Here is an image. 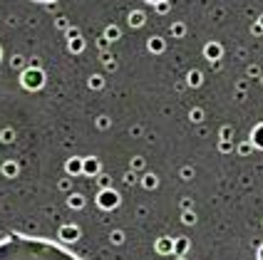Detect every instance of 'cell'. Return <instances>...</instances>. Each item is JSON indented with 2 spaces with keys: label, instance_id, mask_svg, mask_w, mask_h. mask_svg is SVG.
Masks as SVG:
<instances>
[{
  "label": "cell",
  "instance_id": "1",
  "mask_svg": "<svg viewBox=\"0 0 263 260\" xmlns=\"http://www.w3.org/2000/svg\"><path fill=\"white\" fill-rule=\"evenodd\" d=\"M0 260H80L72 251L47 238L10 233L0 241Z\"/></svg>",
  "mask_w": 263,
  "mask_h": 260
},
{
  "label": "cell",
  "instance_id": "2",
  "mask_svg": "<svg viewBox=\"0 0 263 260\" xmlns=\"http://www.w3.org/2000/svg\"><path fill=\"white\" fill-rule=\"evenodd\" d=\"M20 82H22V87H25V89L35 92V89H40V87L45 84V74H42V69H40V67H30V69H25V72H22Z\"/></svg>",
  "mask_w": 263,
  "mask_h": 260
},
{
  "label": "cell",
  "instance_id": "3",
  "mask_svg": "<svg viewBox=\"0 0 263 260\" xmlns=\"http://www.w3.org/2000/svg\"><path fill=\"white\" fill-rule=\"evenodd\" d=\"M97 203H99L102 208H107V211H109V208H114V206L119 203V196H117L112 189H104V191L97 196Z\"/></svg>",
  "mask_w": 263,
  "mask_h": 260
},
{
  "label": "cell",
  "instance_id": "4",
  "mask_svg": "<svg viewBox=\"0 0 263 260\" xmlns=\"http://www.w3.org/2000/svg\"><path fill=\"white\" fill-rule=\"evenodd\" d=\"M82 171H85V174H89V176L99 174V161H97L94 156H89V159H82Z\"/></svg>",
  "mask_w": 263,
  "mask_h": 260
},
{
  "label": "cell",
  "instance_id": "5",
  "mask_svg": "<svg viewBox=\"0 0 263 260\" xmlns=\"http://www.w3.org/2000/svg\"><path fill=\"white\" fill-rule=\"evenodd\" d=\"M204 52H206V57H209V60H219V55H221V47H219L216 42H211V45H206V50H204Z\"/></svg>",
  "mask_w": 263,
  "mask_h": 260
},
{
  "label": "cell",
  "instance_id": "6",
  "mask_svg": "<svg viewBox=\"0 0 263 260\" xmlns=\"http://www.w3.org/2000/svg\"><path fill=\"white\" fill-rule=\"evenodd\" d=\"M251 141H254V146L263 149V124H259V127L254 129V136H251Z\"/></svg>",
  "mask_w": 263,
  "mask_h": 260
},
{
  "label": "cell",
  "instance_id": "7",
  "mask_svg": "<svg viewBox=\"0 0 263 260\" xmlns=\"http://www.w3.org/2000/svg\"><path fill=\"white\" fill-rule=\"evenodd\" d=\"M82 171V159H70L67 161V174H80Z\"/></svg>",
  "mask_w": 263,
  "mask_h": 260
},
{
  "label": "cell",
  "instance_id": "8",
  "mask_svg": "<svg viewBox=\"0 0 263 260\" xmlns=\"http://www.w3.org/2000/svg\"><path fill=\"white\" fill-rule=\"evenodd\" d=\"M149 50H152V52H162V50H164V40H159V37L149 40Z\"/></svg>",
  "mask_w": 263,
  "mask_h": 260
},
{
  "label": "cell",
  "instance_id": "9",
  "mask_svg": "<svg viewBox=\"0 0 263 260\" xmlns=\"http://www.w3.org/2000/svg\"><path fill=\"white\" fill-rule=\"evenodd\" d=\"M60 236H62V238H67V241H70V238H77V228H72V226H65V228L60 231Z\"/></svg>",
  "mask_w": 263,
  "mask_h": 260
},
{
  "label": "cell",
  "instance_id": "10",
  "mask_svg": "<svg viewBox=\"0 0 263 260\" xmlns=\"http://www.w3.org/2000/svg\"><path fill=\"white\" fill-rule=\"evenodd\" d=\"M129 22H132L134 27H139V25H144V15H142V12H132V15H129Z\"/></svg>",
  "mask_w": 263,
  "mask_h": 260
},
{
  "label": "cell",
  "instance_id": "11",
  "mask_svg": "<svg viewBox=\"0 0 263 260\" xmlns=\"http://www.w3.org/2000/svg\"><path fill=\"white\" fill-rule=\"evenodd\" d=\"M85 47V42H82V37H75V40H70V50L72 52H80Z\"/></svg>",
  "mask_w": 263,
  "mask_h": 260
},
{
  "label": "cell",
  "instance_id": "12",
  "mask_svg": "<svg viewBox=\"0 0 263 260\" xmlns=\"http://www.w3.org/2000/svg\"><path fill=\"white\" fill-rule=\"evenodd\" d=\"M70 206L72 208H82V196H72L70 198Z\"/></svg>",
  "mask_w": 263,
  "mask_h": 260
},
{
  "label": "cell",
  "instance_id": "13",
  "mask_svg": "<svg viewBox=\"0 0 263 260\" xmlns=\"http://www.w3.org/2000/svg\"><path fill=\"white\" fill-rule=\"evenodd\" d=\"M144 186H147V189H154V186H157V179H154V176H144Z\"/></svg>",
  "mask_w": 263,
  "mask_h": 260
},
{
  "label": "cell",
  "instance_id": "14",
  "mask_svg": "<svg viewBox=\"0 0 263 260\" xmlns=\"http://www.w3.org/2000/svg\"><path fill=\"white\" fill-rule=\"evenodd\" d=\"M117 35H119V30H117V27H107V40H114Z\"/></svg>",
  "mask_w": 263,
  "mask_h": 260
},
{
  "label": "cell",
  "instance_id": "15",
  "mask_svg": "<svg viewBox=\"0 0 263 260\" xmlns=\"http://www.w3.org/2000/svg\"><path fill=\"white\" fill-rule=\"evenodd\" d=\"M189 79H191V84H201V74H199V72H191Z\"/></svg>",
  "mask_w": 263,
  "mask_h": 260
},
{
  "label": "cell",
  "instance_id": "16",
  "mask_svg": "<svg viewBox=\"0 0 263 260\" xmlns=\"http://www.w3.org/2000/svg\"><path fill=\"white\" fill-rule=\"evenodd\" d=\"M89 87H92V89L102 87V77H92V79H89Z\"/></svg>",
  "mask_w": 263,
  "mask_h": 260
},
{
  "label": "cell",
  "instance_id": "17",
  "mask_svg": "<svg viewBox=\"0 0 263 260\" xmlns=\"http://www.w3.org/2000/svg\"><path fill=\"white\" fill-rule=\"evenodd\" d=\"M15 171H17L15 164H7V166H5V174H7V176H15Z\"/></svg>",
  "mask_w": 263,
  "mask_h": 260
},
{
  "label": "cell",
  "instance_id": "18",
  "mask_svg": "<svg viewBox=\"0 0 263 260\" xmlns=\"http://www.w3.org/2000/svg\"><path fill=\"white\" fill-rule=\"evenodd\" d=\"M157 10H159V12H167V10H169V2H159Z\"/></svg>",
  "mask_w": 263,
  "mask_h": 260
},
{
  "label": "cell",
  "instance_id": "19",
  "mask_svg": "<svg viewBox=\"0 0 263 260\" xmlns=\"http://www.w3.org/2000/svg\"><path fill=\"white\" fill-rule=\"evenodd\" d=\"M22 62H25L22 57H15V60H12V67H22Z\"/></svg>",
  "mask_w": 263,
  "mask_h": 260
},
{
  "label": "cell",
  "instance_id": "20",
  "mask_svg": "<svg viewBox=\"0 0 263 260\" xmlns=\"http://www.w3.org/2000/svg\"><path fill=\"white\" fill-rule=\"evenodd\" d=\"M174 35H184V25H176L174 27Z\"/></svg>",
  "mask_w": 263,
  "mask_h": 260
},
{
  "label": "cell",
  "instance_id": "21",
  "mask_svg": "<svg viewBox=\"0 0 263 260\" xmlns=\"http://www.w3.org/2000/svg\"><path fill=\"white\" fill-rule=\"evenodd\" d=\"M147 2H154V5H159V2H167V0H147Z\"/></svg>",
  "mask_w": 263,
  "mask_h": 260
},
{
  "label": "cell",
  "instance_id": "22",
  "mask_svg": "<svg viewBox=\"0 0 263 260\" xmlns=\"http://www.w3.org/2000/svg\"><path fill=\"white\" fill-rule=\"evenodd\" d=\"M37 2H55V0H37Z\"/></svg>",
  "mask_w": 263,
  "mask_h": 260
},
{
  "label": "cell",
  "instance_id": "23",
  "mask_svg": "<svg viewBox=\"0 0 263 260\" xmlns=\"http://www.w3.org/2000/svg\"><path fill=\"white\" fill-rule=\"evenodd\" d=\"M261 260H263V248H261Z\"/></svg>",
  "mask_w": 263,
  "mask_h": 260
},
{
  "label": "cell",
  "instance_id": "24",
  "mask_svg": "<svg viewBox=\"0 0 263 260\" xmlns=\"http://www.w3.org/2000/svg\"><path fill=\"white\" fill-rule=\"evenodd\" d=\"M0 57H2V50H0Z\"/></svg>",
  "mask_w": 263,
  "mask_h": 260
},
{
  "label": "cell",
  "instance_id": "25",
  "mask_svg": "<svg viewBox=\"0 0 263 260\" xmlns=\"http://www.w3.org/2000/svg\"><path fill=\"white\" fill-rule=\"evenodd\" d=\"M261 25H263V17H261Z\"/></svg>",
  "mask_w": 263,
  "mask_h": 260
}]
</instances>
